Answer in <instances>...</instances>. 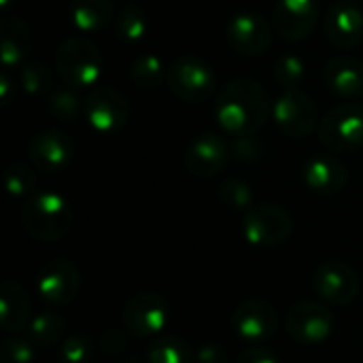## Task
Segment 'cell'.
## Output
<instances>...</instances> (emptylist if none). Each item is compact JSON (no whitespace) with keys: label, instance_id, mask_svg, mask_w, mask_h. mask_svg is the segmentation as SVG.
<instances>
[{"label":"cell","instance_id":"cell-9","mask_svg":"<svg viewBox=\"0 0 363 363\" xmlns=\"http://www.w3.org/2000/svg\"><path fill=\"white\" fill-rule=\"evenodd\" d=\"M85 119L100 134L119 132L130 119V102L128 98L113 87H96L89 91L83 104Z\"/></svg>","mask_w":363,"mask_h":363},{"label":"cell","instance_id":"cell-40","mask_svg":"<svg viewBox=\"0 0 363 363\" xmlns=\"http://www.w3.org/2000/svg\"><path fill=\"white\" fill-rule=\"evenodd\" d=\"M11 2H13V0H0V6L6 9V6H11Z\"/></svg>","mask_w":363,"mask_h":363},{"label":"cell","instance_id":"cell-21","mask_svg":"<svg viewBox=\"0 0 363 363\" xmlns=\"http://www.w3.org/2000/svg\"><path fill=\"white\" fill-rule=\"evenodd\" d=\"M32 49V32L21 17L6 15L0 23V57L4 68L21 66Z\"/></svg>","mask_w":363,"mask_h":363},{"label":"cell","instance_id":"cell-28","mask_svg":"<svg viewBox=\"0 0 363 363\" xmlns=\"http://www.w3.org/2000/svg\"><path fill=\"white\" fill-rule=\"evenodd\" d=\"M19 85L28 96H47L55 87L51 70L38 60L19 66Z\"/></svg>","mask_w":363,"mask_h":363},{"label":"cell","instance_id":"cell-37","mask_svg":"<svg viewBox=\"0 0 363 363\" xmlns=\"http://www.w3.org/2000/svg\"><path fill=\"white\" fill-rule=\"evenodd\" d=\"M253 136H255V134H253ZM253 136H236V140H234V151H236L238 157H242V160H255V157H259L262 149H259V145L253 140Z\"/></svg>","mask_w":363,"mask_h":363},{"label":"cell","instance_id":"cell-3","mask_svg":"<svg viewBox=\"0 0 363 363\" xmlns=\"http://www.w3.org/2000/svg\"><path fill=\"white\" fill-rule=\"evenodd\" d=\"M55 68L64 85L83 89L98 85L104 70V60L98 45L87 36H68L55 51Z\"/></svg>","mask_w":363,"mask_h":363},{"label":"cell","instance_id":"cell-1","mask_svg":"<svg viewBox=\"0 0 363 363\" xmlns=\"http://www.w3.org/2000/svg\"><path fill=\"white\" fill-rule=\"evenodd\" d=\"M215 115L228 134L253 136L270 115V98L259 81L240 77L221 89L215 102Z\"/></svg>","mask_w":363,"mask_h":363},{"label":"cell","instance_id":"cell-23","mask_svg":"<svg viewBox=\"0 0 363 363\" xmlns=\"http://www.w3.org/2000/svg\"><path fill=\"white\" fill-rule=\"evenodd\" d=\"M115 17L113 0H72L70 19L81 34L100 32Z\"/></svg>","mask_w":363,"mask_h":363},{"label":"cell","instance_id":"cell-25","mask_svg":"<svg viewBox=\"0 0 363 363\" xmlns=\"http://www.w3.org/2000/svg\"><path fill=\"white\" fill-rule=\"evenodd\" d=\"M64 332H66V319L51 311L38 313L28 323V338L40 349L53 347L55 342H60Z\"/></svg>","mask_w":363,"mask_h":363},{"label":"cell","instance_id":"cell-29","mask_svg":"<svg viewBox=\"0 0 363 363\" xmlns=\"http://www.w3.org/2000/svg\"><path fill=\"white\" fill-rule=\"evenodd\" d=\"M47 111L60 121H74L83 111L72 87H53L47 96Z\"/></svg>","mask_w":363,"mask_h":363},{"label":"cell","instance_id":"cell-39","mask_svg":"<svg viewBox=\"0 0 363 363\" xmlns=\"http://www.w3.org/2000/svg\"><path fill=\"white\" fill-rule=\"evenodd\" d=\"M11 85H13V81L9 79L6 72H2V77H0V102L2 104H9V100H11Z\"/></svg>","mask_w":363,"mask_h":363},{"label":"cell","instance_id":"cell-26","mask_svg":"<svg viewBox=\"0 0 363 363\" xmlns=\"http://www.w3.org/2000/svg\"><path fill=\"white\" fill-rule=\"evenodd\" d=\"M130 79L140 89H155L168 79V68L157 55H140L130 64Z\"/></svg>","mask_w":363,"mask_h":363},{"label":"cell","instance_id":"cell-38","mask_svg":"<svg viewBox=\"0 0 363 363\" xmlns=\"http://www.w3.org/2000/svg\"><path fill=\"white\" fill-rule=\"evenodd\" d=\"M236 363H279V359L264 347H251L238 355Z\"/></svg>","mask_w":363,"mask_h":363},{"label":"cell","instance_id":"cell-35","mask_svg":"<svg viewBox=\"0 0 363 363\" xmlns=\"http://www.w3.org/2000/svg\"><path fill=\"white\" fill-rule=\"evenodd\" d=\"M128 347V336L119 330H106L100 338V351L104 355H117Z\"/></svg>","mask_w":363,"mask_h":363},{"label":"cell","instance_id":"cell-2","mask_svg":"<svg viewBox=\"0 0 363 363\" xmlns=\"http://www.w3.org/2000/svg\"><path fill=\"white\" fill-rule=\"evenodd\" d=\"M21 225L26 234L40 242H55L72 228L70 202L55 191H40L26 200L21 208Z\"/></svg>","mask_w":363,"mask_h":363},{"label":"cell","instance_id":"cell-19","mask_svg":"<svg viewBox=\"0 0 363 363\" xmlns=\"http://www.w3.org/2000/svg\"><path fill=\"white\" fill-rule=\"evenodd\" d=\"M308 189L321 196H334L347 187L349 170L336 155H315L302 168Z\"/></svg>","mask_w":363,"mask_h":363},{"label":"cell","instance_id":"cell-36","mask_svg":"<svg viewBox=\"0 0 363 363\" xmlns=\"http://www.w3.org/2000/svg\"><path fill=\"white\" fill-rule=\"evenodd\" d=\"M196 363H230V357H228V351H225L223 345L208 342V345L198 349Z\"/></svg>","mask_w":363,"mask_h":363},{"label":"cell","instance_id":"cell-32","mask_svg":"<svg viewBox=\"0 0 363 363\" xmlns=\"http://www.w3.org/2000/svg\"><path fill=\"white\" fill-rule=\"evenodd\" d=\"M219 200L230 211H249L253 206V189L240 179H228L219 187Z\"/></svg>","mask_w":363,"mask_h":363},{"label":"cell","instance_id":"cell-27","mask_svg":"<svg viewBox=\"0 0 363 363\" xmlns=\"http://www.w3.org/2000/svg\"><path fill=\"white\" fill-rule=\"evenodd\" d=\"M191 359L189 345L174 336H162L147 349V363H191Z\"/></svg>","mask_w":363,"mask_h":363},{"label":"cell","instance_id":"cell-18","mask_svg":"<svg viewBox=\"0 0 363 363\" xmlns=\"http://www.w3.org/2000/svg\"><path fill=\"white\" fill-rule=\"evenodd\" d=\"M325 36L334 47L351 49L363 36L362 9L351 0H338L325 13Z\"/></svg>","mask_w":363,"mask_h":363},{"label":"cell","instance_id":"cell-33","mask_svg":"<svg viewBox=\"0 0 363 363\" xmlns=\"http://www.w3.org/2000/svg\"><path fill=\"white\" fill-rule=\"evenodd\" d=\"M94 353L91 340L85 334L68 336L57 349V363H89Z\"/></svg>","mask_w":363,"mask_h":363},{"label":"cell","instance_id":"cell-5","mask_svg":"<svg viewBox=\"0 0 363 363\" xmlns=\"http://www.w3.org/2000/svg\"><path fill=\"white\" fill-rule=\"evenodd\" d=\"M294 219L279 204H255L245 213L242 234L253 247H281L291 238Z\"/></svg>","mask_w":363,"mask_h":363},{"label":"cell","instance_id":"cell-31","mask_svg":"<svg viewBox=\"0 0 363 363\" xmlns=\"http://www.w3.org/2000/svg\"><path fill=\"white\" fill-rule=\"evenodd\" d=\"M4 187L11 198H30L36 189V177L34 170L21 162H13L6 166L4 172Z\"/></svg>","mask_w":363,"mask_h":363},{"label":"cell","instance_id":"cell-34","mask_svg":"<svg viewBox=\"0 0 363 363\" xmlns=\"http://www.w3.org/2000/svg\"><path fill=\"white\" fill-rule=\"evenodd\" d=\"M36 349L28 338H6L0 347V363H34Z\"/></svg>","mask_w":363,"mask_h":363},{"label":"cell","instance_id":"cell-6","mask_svg":"<svg viewBox=\"0 0 363 363\" xmlns=\"http://www.w3.org/2000/svg\"><path fill=\"white\" fill-rule=\"evenodd\" d=\"M321 143L334 153H349L363 147V106L345 102L334 106L319 123Z\"/></svg>","mask_w":363,"mask_h":363},{"label":"cell","instance_id":"cell-11","mask_svg":"<svg viewBox=\"0 0 363 363\" xmlns=\"http://www.w3.org/2000/svg\"><path fill=\"white\" fill-rule=\"evenodd\" d=\"M36 291L43 302L51 306H66L81 291V272L68 259H51L38 274Z\"/></svg>","mask_w":363,"mask_h":363},{"label":"cell","instance_id":"cell-24","mask_svg":"<svg viewBox=\"0 0 363 363\" xmlns=\"http://www.w3.org/2000/svg\"><path fill=\"white\" fill-rule=\"evenodd\" d=\"M151 30H153V21L147 15V11L138 4L130 2L115 15V34L125 45L143 43L151 34Z\"/></svg>","mask_w":363,"mask_h":363},{"label":"cell","instance_id":"cell-7","mask_svg":"<svg viewBox=\"0 0 363 363\" xmlns=\"http://www.w3.org/2000/svg\"><path fill=\"white\" fill-rule=\"evenodd\" d=\"M123 325L136 338H151L170 325V304L160 294H136L123 306Z\"/></svg>","mask_w":363,"mask_h":363},{"label":"cell","instance_id":"cell-15","mask_svg":"<svg viewBox=\"0 0 363 363\" xmlns=\"http://www.w3.org/2000/svg\"><path fill=\"white\" fill-rule=\"evenodd\" d=\"M319 21L317 0H279L272 13L274 32L285 40H302L313 34Z\"/></svg>","mask_w":363,"mask_h":363},{"label":"cell","instance_id":"cell-30","mask_svg":"<svg viewBox=\"0 0 363 363\" xmlns=\"http://www.w3.org/2000/svg\"><path fill=\"white\" fill-rule=\"evenodd\" d=\"M274 79L285 89H298L306 77V62L296 53H283L274 62Z\"/></svg>","mask_w":363,"mask_h":363},{"label":"cell","instance_id":"cell-12","mask_svg":"<svg viewBox=\"0 0 363 363\" xmlns=\"http://www.w3.org/2000/svg\"><path fill=\"white\" fill-rule=\"evenodd\" d=\"M313 287L328 304L349 306L359 296V277L349 264L325 262L315 270Z\"/></svg>","mask_w":363,"mask_h":363},{"label":"cell","instance_id":"cell-22","mask_svg":"<svg viewBox=\"0 0 363 363\" xmlns=\"http://www.w3.org/2000/svg\"><path fill=\"white\" fill-rule=\"evenodd\" d=\"M32 315V302L28 291L15 283L4 281L0 287V325L4 332H19L28 328Z\"/></svg>","mask_w":363,"mask_h":363},{"label":"cell","instance_id":"cell-14","mask_svg":"<svg viewBox=\"0 0 363 363\" xmlns=\"http://www.w3.org/2000/svg\"><path fill=\"white\" fill-rule=\"evenodd\" d=\"M74 155L72 138L62 130H43L28 143V157L36 170L60 172L64 170Z\"/></svg>","mask_w":363,"mask_h":363},{"label":"cell","instance_id":"cell-13","mask_svg":"<svg viewBox=\"0 0 363 363\" xmlns=\"http://www.w3.org/2000/svg\"><path fill=\"white\" fill-rule=\"evenodd\" d=\"M228 45L240 55H262L272 40V28L259 13H238L225 26Z\"/></svg>","mask_w":363,"mask_h":363},{"label":"cell","instance_id":"cell-20","mask_svg":"<svg viewBox=\"0 0 363 363\" xmlns=\"http://www.w3.org/2000/svg\"><path fill=\"white\" fill-rule=\"evenodd\" d=\"M325 85L332 94L353 100L363 96V62L349 57V55H336L332 57L323 68Z\"/></svg>","mask_w":363,"mask_h":363},{"label":"cell","instance_id":"cell-17","mask_svg":"<svg viewBox=\"0 0 363 363\" xmlns=\"http://www.w3.org/2000/svg\"><path fill=\"white\" fill-rule=\"evenodd\" d=\"M230 160V147L228 143L215 134L206 132L194 138L185 151V168L189 174L200 177V179H211L217 177Z\"/></svg>","mask_w":363,"mask_h":363},{"label":"cell","instance_id":"cell-16","mask_svg":"<svg viewBox=\"0 0 363 363\" xmlns=\"http://www.w3.org/2000/svg\"><path fill=\"white\" fill-rule=\"evenodd\" d=\"M279 315L266 300H247L232 315V330L247 342H262L277 334Z\"/></svg>","mask_w":363,"mask_h":363},{"label":"cell","instance_id":"cell-10","mask_svg":"<svg viewBox=\"0 0 363 363\" xmlns=\"http://www.w3.org/2000/svg\"><path fill=\"white\" fill-rule=\"evenodd\" d=\"M285 328L300 345H321L334 332V315L319 302H298L289 308Z\"/></svg>","mask_w":363,"mask_h":363},{"label":"cell","instance_id":"cell-8","mask_svg":"<svg viewBox=\"0 0 363 363\" xmlns=\"http://www.w3.org/2000/svg\"><path fill=\"white\" fill-rule=\"evenodd\" d=\"M272 117L279 130L289 138L308 136L317 128V121H319L315 100L300 87L285 89L277 98V102L272 104Z\"/></svg>","mask_w":363,"mask_h":363},{"label":"cell","instance_id":"cell-4","mask_svg":"<svg viewBox=\"0 0 363 363\" xmlns=\"http://www.w3.org/2000/svg\"><path fill=\"white\" fill-rule=\"evenodd\" d=\"M168 85L179 100L200 104L213 96L217 87V74L206 60L181 55L168 68Z\"/></svg>","mask_w":363,"mask_h":363}]
</instances>
